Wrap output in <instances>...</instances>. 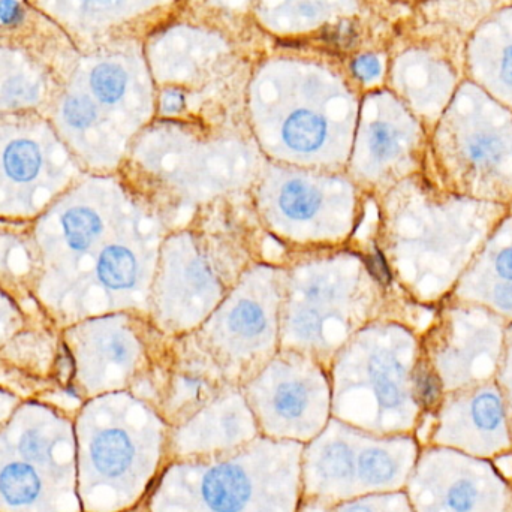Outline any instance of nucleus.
I'll use <instances>...</instances> for the list:
<instances>
[{
	"mask_svg": "<svg viewBox=\"0 0 512 512\" xmlns=\"http://www.w3.org/2000/svg\"><path fill=\"white\" fill-rule=\"evenodd\" d=\"M306 403V387L300 382H286V384L280 385L274 394V411L280 417L288 418V420L300 417L306 408Z\"/></svg>",
	"mask_w": 512,
	"mask_h": 512,
	"instance_id": "f3484780",
	"label": "nucleus"
},
{
	"mask_svg": "<svg viewBox=\"0 0 512 512\" xmlns=\"http://www.w3.org/2000/svg\"><path fill=\"white\" fill-rule=\"evenodd\" d=\"M44 318L48 319V316L41 309L23 303L0 288V348L24 330L30 322Z\"/></svg>",
	"mask_w": 512,
	"mask_h": 512,
	"instance_id": "ddd939ff",
	"label": "nucleus"
},
{
	"mask_svg": "<svg viewBox=\"0 0 512 512\" xmlns=\"http://www.w3.org/2000/svg\"><path fill=\"white\" fill-rule=\"evenodd\" d=\"M20 15L17 3L14 0H3L0 3V18L3 21H14Z\"/></svg>",
	"mask_w": 512,
	"mask_h": 512,
	"instance_id": "a878e982",
	"label": "nucleus"
},
{
	"mask_svg": "<svg viewBox=\"0 0 512 512\" xmlns=\"http://www.w3.org/2000/svg\"><path fill=\"white\" fill-rule=\"evenodd\" d=\"M319 201H321V197L315 189L310 188L301 180H292L283 186L279 206L289 219L304 221V219L312 218L313 213L318 210Z\"/></svg>",
	"mask_w": 512,
	"mask_h": 512,
	"instance_id": "4468645a",
	"label": "nucleus"
},
{
	"mask_svg": "<svg viewBox=\"0 0 512 512\" xmlns=\"http://www.w3.org/2000/svg\"><path fill=\"white\" fill-rule=\"evenodd\" d=\"M367 264H369V270L372 271L373 276H375L379 282H390V271H388L387 264H385L384 258H382V255L379 254V252H376V254L370 256Z\"/></svg>",
	"mask_w": 512,
	"mask_h": 512,
	"instance_id": "b1692460",
	"label": "nucleus"
},
{
	"mask_svg": "<svg viewBox=\"0 0 512 512\" xmlns=\"http://www.w3.org/2000/svg\"><path fill=\"white\" fill-rule=\"evenodd\" d=\"M282 135L289 149L300 153H312L324 143L327 125L322 117L310 111H297L286 120Z\"/></svg>",
	"mask_w": 512,
	"mask_h": 512,
	"instance_id": "9b49d317",
	"label": "nucleus"
},
{
	"mask_svg": "<svg viewBox=\"0 0 512 512\" xmlns=\"http://www.w3.org/2000/svg\"><path fill=\"white\" fill-rule=\"evenodd\" d=\"M90 89L93 96L102 104H116L125 95V71L114 63H101L95 66L90 74Z\"/></svg>",
	"mask_w": 512,
	"mask_h": 512,
	"instance_id": "2eb2a0df",
	"label": "nucleus"
},
{
	"mask_svg": "<svg viewBox=\"0 0 512 512\" xmlns=\"http://www.w3.org/2000/svg\"><path fill=\"white\" fill-rule=\"evenodd\" d=\"M429 444L496 460L512 454V420L498 379L442 394Z\"/></svg>",
	"mask_w": 512,
	"mask_h": 512,
	"instance_id": "7ed1b4c3",
	"label": "nucleus"
},
{
	"mask_svg": "<svg viewBox=\"0 0 512 512\" xmlns=\"http://www.w3.org/2000/svg\"><path fill=\"white\" fill-rule=\"evenodd\" d=\"M294 330L303 339H315L321 333V318L312 309H303L294 316Z\"/></svg>",
	"mask_w": 512,
	"mask_h": 512,
	"instance_id": "aec40b11",
	"label": "nucleus"
},
{
	"mask_svg": "<svg viewBox=\"0 0 512 512\" xmlns=\"http://www.w3.org/2000/svg\"><path fill=\"white\" fill-rule=\"evenodd\" d=\"M352 69L361 81H372L381 74V62L375 56H361L355 59Z\"/></svg>",
	"mask_w": 512,
	"mask_h": 512,
	"instance_id": "4be33fe9",
	"label": "nucleus"
},
{
	"mask_svg": "<svg viewBox=\"0 0 512 512\" xmlns=\"http://www.w3.org/2000/svg\"><path fill=\"white\" fill-rule=\"evenodd\" d=\"M469 294L512 316V233H502L480 259L475 277L465 282Z\"/></svg>",
	"mask_w": 512,
	"mask_h": 512,
	"instance_id": "423d86ee",
	"label": "nucleus"
},
{
	"mask_svg": "<svg viewBox=\"0 0 512 512\" xmlns=\"http://www.w3.org/2000/svg\"><path fill=\"white\" fill-rule=\"evenodd\" d=\"M369 149L379 162L394 158L399 152V134L388 123H375L370 128Z\"/></svg>",
	"mask_w": 512,
	"mask_h": 512,
	"instance_id": "a211bd4d",
	"label": "nucleus"
},
{
	"mask_svg": "<svg viewBox=\"0 0 512 512\" xmlns=\"http://www.w3.org/2000/svg\"><path fill=\"white\" fill-rule=\"evenodd\" d=\"M92 459L99 472L108 477H117L131 466L134 444L123 430H105L93 441Z\"/></svg>",
	"mask_w": 512,
	"mask_h": 512,
	"instance_id": "9d476101",
	"label": "nucleus"
},
{
	"mask_svg": "<svg viewBox=\"0 0 512 512\" xmlns=\"http://www.w3.org/2000/svg\"><path fill=\"white\" fill-rule=\"evenodd\" d=\"M20 448L24 456L30 457V459H42L47 451V441L41 433L29 430L21 438Z\"/></svg>",
	"mask_w": 512,
	"mask_h": 512,
	"instance_id": "412c9836",
	"label": "nucleus"
},
{
	"mask_svg": "<svg viewBox=\"0 0 512 512\" xmlns=\"http://www.w3.org/2000/svg\"><path fill=\"white\" fill-rule=\"evenodd\" d=\"M185 95L180 90H168L162 98V110L168 114L179 113L185 107Z\"/></svg>",
	"mask_w": 512,
	"mask_h": 512,
	"instance_id": "5701e85b",
	"label": "nucleus"
},
{
	"mask_svg": "<svg viewBox=\"0 0 512 512\" xmlns=\"http://www.w3.org/2000/svg\"><path fill=\"white\" fill-rule=\"evenodd\" d=\"M80 171L51 123L33 116L0 119V222L36 221L78 182Z\"/></svg>",
	"mask_w": 512,
	"mask_h": 512,
	"instance_id": "f257e3e1",
	"label": "nucleus"
},
{
	"mask_svg": "<svg viewBox=\"0 0 512 512\" xmlns=\"http://www.w3.org/2000/svg\"><path fill=\"white\" fill-rule=\"evenodd\" d=\"M448 140V168L460 188L475 195L511 198L512 128L502 123L471 120Z\"/></svg>",
	"mask_w": 512,
	"mask_h": 512,
	"instance_id": "20e7f679",
	"label": "nucleus"
},
{
	"mask_svg": "<svg viewBox=\"0 0 512 512\" xmlns=\"http://www.w3.org/2000/svg\"><path fill=\"white\" fill-rule=\"evenodd\" d=\"M358 448L345 439H331L316 448L312 474L321 493L351 495L357 490Z\"/></svg>",
	"mask_w": 512,
	"mask_h": 512,
	"instance_id": "6e6552de",
	"label": "nucleus"
},
{
	"mask_svg": "<svg viewBox=\"0 0 512 512\" xmlns=\"http://www.w3.org/2000/svg\"><path fill=\"white\" fill-rule=\"evenodd\" d=\"M231 330L240 336L254 337L264 331L265 313L258 304L251 301H243L239 306L234 307L228 319Z\"/></svg>",
	"mask_w": 512,
	"mask_h": 512,
	"instance_id": "dca6fc26",
	"label": "nucleus"
},
{
	"mask_svg": "<svg viewBox=\"0 0 512 512\" xmlns=\"http://www.w3.org/2000/svg\"><path fill=\"white\" fill-rule=\"evenodd\" d=\"M93 276L108 291H126L137 282V259L123 245L102 246L93 262Z\"/></svg>",
	"mask_w": 512,
	"mask_h": 512,
	"instance_id": "1a4fd4ad",
	"label": "nucleus"
},
{
	"mask_svg": "<svg viewBox=\"0 0 512 512\" xmlns=\"http://www.w3.org/2000/svg\"><path fill=\"white\" fill-rule=\"evenodd\" d=\"M495 83L499 89L504 90L505 95L512 98V39L501 48L495 59Z\"/></svg>",
	"mask_w": 512,
	"mask_h": 512,
	"instance_id": "6ab92c4d",
	"label": "nucleus"
},
{
	"mask_svg": "<svg viewBox=\"0 0 512 512\" xmlns=\"http://www.w3.org/2000/svg\"><path fill=\"white\" fill-rule=\"evenodd\" d=\"M38 274L39 259L33 240L32 222H0V288L23 303L41 309L33 297Z\"/></svg>",
	"mask_w": 512,
	"mask_h": 512,
	"instance_id": "39448f33",
	"label": "nucleus"
},
{
	"mask_svg": "<svg viewBox=\"0 0 512 512\" xmlns=\"http://www.w3.org/2000/svg\"><path fill=\"white\" fill-rule=\"evenodd\" d=\"M414 512H512V480L493 460L421 448L405 489Z\"/></svg>",
	"mask_w": 512,
	"mask_h": 512,
	"instance_id": "f03ea898",
	"label": "nucleus"
},
{
	"mask_svg": "<svg viewBox=\"0 0 512 512\" xmlns=\"http://www.w3.org/2000/svg\"><path fill=\"white\" fill-rule=\"evenodd\" d=\"M498 382L507 397L508 408H510L512 420V360L505 364L504 369L498 373Z\"/></svg>",
	"mask_w": 512,
	"mask_h": 512,
	"instance_id": "393cba45",
	"label": "nucleus"
},
{
	"mask_svg": "<svg viewBox=\"0 0 512 512\" xmlns=\"http://www.w3.org/2000/svg\"><path fill=\"white\" fill-rule=\"evenodd\" d=\"M41 492V480L30 466L12 463L0 472V493L12 505L29 504Z\"/></svg>",
	"mask_w": 512,
	"mask_h": 512,
	"instance_id": "f8f14e48",
	"label": "nucleus"
},
{
	"mask_svg": "<svg viewBox=\"0 0 512 512\" xmlns=\"http://www.w3.org/2000/svg\"><path fill=\"white\" fill-rule=\"evenodd\" d=\"M511 456H512V454H511Z\"/></svg>",
	"mask_w": 512,
	"mask_h": 512,
	"instance_id": "cd10ccee",
	"label": "nucleus"
},
{
	"mask_svg": "<svg viewBox=\"0 0 512 512\" xmlns=\"http://www.w3.org/2000/svg\"><path fill=\"white\" fill-rule=\"evenodd\" d=\"M198 496L213 512H243L255 499V483L242 462H222L201 475Z\"/></svg>",
	"mask_w": 512,
	"mask_h": 512,
	"instance_id": "0eeeda50",
	"label": "nucleus"
},
{
	"mask_svg": "<svg viewBox=\"0 0 512 512\" xmlns=\"http://www.w3.org/2000/svg\"><path fill=\"white\" fill-rule=\"evenodd\" d=\"M95 3H101V5H110V3L116 2V0H92Z\"/></svg>",
	"mask_w": 512,
	"mask_h": 512,
	"instance_id": "bb28decb",
	"label": "nucleus"
}]
</instances>
